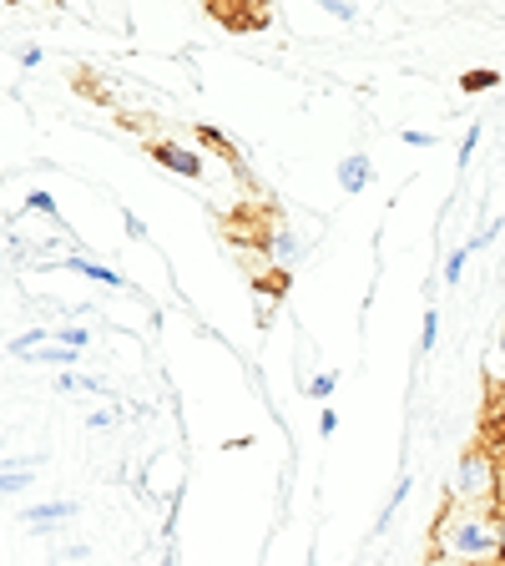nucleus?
Returning a JSON list of instances; mask_svg holds the SVG:
<instances>
[{
    "label": "nucleus",
    "mask_w": 505,
    "mask_h": 566,
    "mask_svg": "<svg viewBox=\"0 0 505 566\" xmlns=\"http://www.w3.org/2000/svg\"><path fill=\"white\" fill-rule=\"evenodd\" d=\"M430 552L450 566H505L501 562V521L495 511L455 506L445 501V511L430 526Z\"/></svg>",
    "instance_id": "obj_1"
},
{
    "label": "nucleus",
    "mask_w": 505,
    "mask_h": 566,
    "mask_svg": "<svg viewBox=\"0 0 505 566\" xmlns=\"http://www.w3.org/2000/svg\"><path fill=\"white\" fill-rule=\"evenodd\" d=\"M450 501L475 511H501V455L491 446H471L450 475Z\"/></svg>",
    "instance_id": "obj_2"
},
{
    "label": "nucleus",
    "mask_w": 505,
    "mask_h": 566,
    "mask_svg": "<svg viewBox=\"0 0 505 566\" xmlns=\"http://www.w3.org/2000/svg\"><path fill=\"white\" fill-rule=\"evenodd\" d=\"M157 163H167V172L177 177H202V157L192 147H177V142H157Z\"/></svg>",
    "instance_id": "obj_3"
},
{
    "label": "nucleus",
    "mask_w": 505,
    "mask_h": 566,
    "mask_svg": "<svg viewBox=\"0 0 505 566\" xmlns=\"http://www.w3.org/2000/svg\"><path fill=\"white\" fill-rule=\"evenodd\" d=\"M61 269L82 273V279H92V283H106V289H127V279H122L117 269H106V263H96V259H82V253H66V259H61Z\"/></svg>",
    "instance_id": "obj_4"
},
{
    "label": "nucleus",
    "mask_w": 505,
    "mask_h": 566,
    "mask_svg": "<svg viewBox=\"0 0 505 566\" xmlns=\"http://www.w3.org/2000/svg\"><path fill=\"white\" fill-rule=\"evenodd\" d=\"M369 182H375V163H369L365 153H349V157H344V163H339V188L344 192H365Z\"/></svg>",
    "instance_id": "obj_5"
},
{
    "label": "nucleus",
    "mask_w": 505,
    "mask_h": 566,
    "mask_svg": "<svg viewBox=\"0 0 505 566\" xmlns=\"http://www.w3.org/2000/svg\"><path fill=\"white\" fill-rule=\"evenodd\" d=\"M76 516V501H46V506L25 511V526H61V521Z\"/></svg>",
    "instance_id": "obj_6"
},
{
    "label": "nucleus",
    "mask_w": 505,
    "mask_h": 566,
    "mask_svg": "<svg viewBox=\"0 0 505 566\" xmlns=\"http://www.w3.org/2000/svg\"><path fill=\"white\" fill-rule=\"evenodd\" d=\"M269 259L278 263V269H294V263L304 259V243H298L294 233H283V228H278V233L269 238Z\"/></svg>",
    "instance_id": "obj_7"
},
{
    "label": "nucleus",
    "mask_w": 505,
    "mask_h": 566,
    "mask_svg": "<svg viewBox=\"0 0 505 566\" xmlns=\"http://www.w3.org/2000/svg\"><path fill=\"white\" fill-rule=\"evenodd\" d=\"M410 491H414V481H410V475H404V481H400V485H394V491H389V501H385V511H379L375 531H385V526H389V521H394V511H400V506H404V501H410Z\"/></svg>",
    "instance_id": "obj_8"
},
{
    "label": "nucleus",
    "mask_w": 505,
    "mask_h": 566,
    "mask_svg": "<svg viewBox=\"0 0 505 566\" xmlns=\"http://www.w3.org/2000/svg\"><path fill=\"white\" fill-rule=\"evenodd\" d=\"M471 259H475V253H471V243H460L455 253H450V259H445V283H450V289H455V283L465 279V263H471Z\"/></svg>",
    "instance_id": "obj_9"
},
{
    "label": "nucleus",
    "mask_w": 505,
    "mask_h": 566,
    "mask_svg": "<svg viewBox=\"0 0 505 566\" xmlns=\"http://www.w3.org/2000/svg\"><path fill=\"white\" fill-rule=\"evenodd\" d=\"M56 344H66V349L82 354L86 344H92V329H82V324H61V329H56Z\"/></svg>",
    "instance_id": "obj_10"
},
{
    "label": "nucleus",
    "mask_w": 505,
    "mask_h": 566,
    "mask_svg": "<svg viewBox=\"0 0 505 566\" xmlns=\"http://www.w3.org/2000/svg\"><path fill=\"white\" fill-rule=\"evenodd\" d=\"M334 385H339V375H334V369H324V375H314V379L304 385V395H308V400H329Z\"/></svg>",
    "instance_id": "obj_11"
},
{
    "label": "nucleus",
    "mask_w": 505,
    "mask_h": 566,
    "mask_svg": "<svg viewBox=\"0 0 505 566\" xmlns=\"http://www.w3.org/2000/svg\"><path fill=\"white\" fill-rule=\"evenodd\" d=\"M435 339H440V308L430 304V308H424V329H420V354L435 349Z\"/></svg>",
    "instance_id": "obj_12"
},
{
    "label": "nucleus",
    "mask_w": 505,
    "mask_h": 566,
    "mask_svg": "<svg viewBox=\"0 0 505 566\" xmlns=\"http://www.w3.org/2000/svg\"><path fill=\"white\" fill-rule=\"evenodd\" d=\"M25 208H31V212H41V218H56V198H51V192L46 188H35V192H25Z\"/></svg>",
    "instance_id": "obj_13"
},
{
    "label": "nucleus",
    "mask_w": 505,
    "mask_h": 566,
    "mask_svg": "<svg viewBox=\"0 0 505 566\" xmlns=\"http://www.w3.org/2000/svg\"><path fill=\"white\" fill-rule=\"evenodd\" d=\"M0 485H6V495H21L25 485H31V471H15V465H6V475H0Z\"/></svg>",
    "instance_id": "obj_14"
},
{
    "label": "nucleus",
    "mask_w": 505,
    "mask_h": 566,
    "mask_svg": "<svg viewBox=\"0 0 505 566\" xmlns=\"http://www.w3.org/2000/svg\"><path fill=\"white\" fill-rule=\"evenodd\" d=\"M495 86V71H465V92H485Z\"/></svg>",
    "instance_id": "obj_15"
},
{
    "label": "nucleus",
    "mask_w": 505,
    "mask_h": 566,
    "mask_svg": "<svg viewBox=\"0 0 505 566\" xmlns=\"http://www.w3.org/2000/svg\"><path fill=\"white\" fill-rule=\"evenodd\" d=\"M475 147H481V127H471V132H465V142H460V167L475 157Z\"/></svg>",
    "instance_id": "obj_16"
},
{
    "label": "nucleus",
    "mask_w": 505,
    "mask_h": 566,
    "mask_svg": "<svg viewBox=\"0 0 505 566\" xmlns=\"http://www.w3.org/2000/svg\"><path fill=\"white\" fill-rule=\"evenodd\" d=\"M404 147H435V132H400Z\"/></svg>",
    "instance_id": "obj_17"
},
{
    "label": "nucleus",
    "mask_w": 505,
    "mask_h": 566,
    "mask_svg": "<svg viewBox=\"0 0 505 566\" xmlns=\"http://www.w3.org/2000/svg\"><path fill=\"white\" fill-rule=\"evenodd\" d=\"M334 430H339V410L324 405V415H318V436H334Z\"/></svg>",
    "instance_id": "obj_18"
},
{
    "label": "nucleus",
    "mask_w": 505,
    "mask_h": 566,
    "mask_svg": "<svg viewBox=\"0 0 505 566\" xmlns=\"http://www.w3.org/2000/svg\"><path fill=\"white\" fill-rule=\"evenodd\" d=\"M112 420H117V415H112V410H92V415H86V424H92V430H106V424H112Z\"/></svg>",
    "instance_id": "obj_19"
},
{
    "label": "nucleus",
    "mask_w": 505,
    "mask_h": 566,
    "mask_svg": "<svg viewBox=\"0 0 505 566\" xmlns=\"http://www.w3.org/2000/svg\"><path fill=\"white\" fill-rule=\"evenodd\" d=\"M329 15H334V21H354V15H359V11H354V6H339V0H334V6H329Z\"/></svg>",
    "instance_id": "obj_20"
},
{
    "label": "nucleus",
    "mask_w": 505,
    "mask_h": 566,
    "mask_svg": "<svg viewBox=\"0 0 505 566\" xmlns=\"http://www.w3.org/2000/svg\"><path fill=\"white\" fill-rule=\"evenodd\" d=\"M21 66H25V71H35V66H41V46H31V51H21Z\"/></svg>",
    "instance_id": "obj_21"
},
{
    "label": "nucleus",
    "mask_w": 505,
    "mask_h": 566,
    "mask_svg": "<svg viewBox=\"0 0 505 566\" xmlns=\"http://www.w3.org/2000/svg\"><path fill=\"white\" fill-rule=\"evenodd\" d=\"M495 521H501V562H505V506L495 511Z\"/></svg>",
    "instance_id": "obj_22"
},
{
    "label": "nucleus",
    "mask_w": 505,
    "mask_h": 566,
    "mask_svg": "<svg viewBox=\"0 0 505 566\" xmlns=\"http://www.w3.org/2000/svg\"><path fill=\"white\" fill-rule=\"evenodd\" d=\"M501 455V506H505V450H495Z\"/></svg>",
    "instance_id": "obj_23"
}]
</instances>
